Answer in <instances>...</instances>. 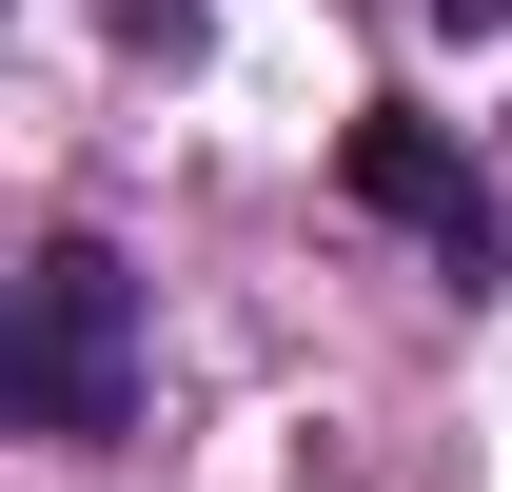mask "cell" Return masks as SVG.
<instances>
[{
    "label": "cell",
    "mask_w": 512,
    "mask_h": 492,
    "mask_svg": "<svg viewBox=\"0 0 512 492\" xmlns=\"http://www.w3.org/2000/svg\"><path fill=\"white\" fill-rule=\"evenodd\" d=\"M0 394H20V433H60V453L138 433V276H119V237H40V256H20Z\"/></svg>",
    "instance_id": "obj_1"
},
{
    "label": "cell",
    "mask_w": 512,
    "mask_h": 492,
    "mask_svg": "<svg viewBox=\"0 0 512 492\" xmlns=\"http://www.w3.org/2000/svg\"><path fill=\"white\" fill-rule=\"evenodd\" d=\"M335 178L375 197V217H394V237H414V256H434V276H473V296H493V276H512V197L473 178V158H453L434 119H355V138H335Z\"/></svg>",
    "instance_id": "obj_2"
},
{
    "label": "cell",
    "mask_w": 512,
    "mask_h": 492,
    "mask_svg": "<svg viewBox=\"0 0 512 492\" xmlns=\"http://www.w3.org/2000/svg\"><path fill=\"white\" fill-rule=\"evenodd\" d=\"M414 20H434V40H493V20H512V0H414Z\"/></svg>",
    "instance_id": "obj_3"
}]
</instances>
